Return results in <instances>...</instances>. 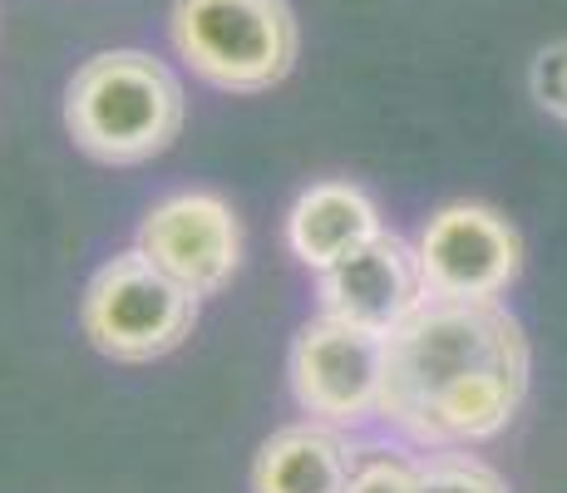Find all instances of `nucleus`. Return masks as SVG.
Returning <instances> with one entry per match:
<instances>
[{
    "instance_id": "obj_1",
    "label": "nucleus",
    "mask_w": 567,
    "mask_h": 493,
    "mask_svg": "<svg viewBox=\"0 0 567 493\" xmlns=\"http://www.w3.org/2000/svg\"><path fill=\"white\" fill-rule=\"evenodd\" d=\"M528 394V336L498 301L424 296L385 336L380 420L405 440L454 449L494 440Z\"/></svg>"
},
{
    "instance_id": "obj_2",
    "label": "nucleus",
    "mask_w": 567,
    "mask_h": 493,
    "mask_svg": "<svg viewBox=\"0 0 567 493\" xmlns=\"http://www.w3.org/2000/svg\"><path fill=\"white\" fill-rule=\"evenodd\" d=\"M183 84L148 50H104L74 70L64 129L74 148L109 168H134L173 148L183 129Z\"/></svg>"
},
{
    "instance_id": "obj_3",
    "label": "nucleus",
    "mask_w": 567,
    "mask_h": 493,
    "mask_svg": "<svg viewBox=\"0 0 567 493\" xmlns=\"http://www.w3.org/2000/svg\"><path fill=\"white\" fill-rule=\"evenodd\" d=\"M168 40L178 60L223 94L277 90L301 50L287 0H173Z\"/></svg>"
},
{
    "instance_id": "obj_4",
    "label": "nucleus",
    "mask_w": 567,
    "mask_h": 493,
    "mask_svg": "<svg viewBox=\"0 0 567 493\" xmlns=\"http://www.w3.org/2000/svg\"><path fill=\"white\" fill-rule=\"evenodd\" d=\"M193 321H198V296L173 281L144 247L109 257L90 277L80 306L90 346L124 366H144L178 350L193 336Z\"/></svg>"
},
{
    "instance_id": "obj_5",
    "label": "nucleus",
    "mask_w": 567,
    "mask_h": 493,
    "mask_svg": "<svg viewBox=\"0 0 567 493\" xmlns=\"http://www.w3.org/2000/svg\"><path fill=\"white\" fill-rule=\"evenodd\" d=\"M291 394L321 424H361L380 414V386H385V336L365 326L316 316L291 341Z\"/></svg>"
},
{
    "instance_id": "obj_6",
    "label": "nucleus",
    "mask_w": 567,
    "mask_h": 493,
    "mask_svg": "<svg viewBox=\"0 0 567 493\" xmlns=\"http://www.w3.org/2000/svg\"><path fill=\"white\" fill-rule=\"evenodd\" d=\"M420 271L430 296L454 301H498L523 271V237L504 213L484 203H450L424 223Z\"/></svg>"
},
{
    "instance_id": "obj_7",
    "label": "nucleus",
    "mask_w": 567,
    "mask_h": 493,
    "mask_svg": "<svg viewBox=\"0 0 567 493\" xmlns=\"http://www.w3.org/2000/svg\"><path fill=\"white\" fill-rule=\"evenodd\" d=\"M138 247L193 296H217L243 267V223L217 193H173L144 217Z\"/></svg>"
},
{
    "instance_id": "obj_8",
    "label": "nucleus",
    "mask_w": 567,
    "mask_h": 493,
    "mask_svg": "<svg viewBox=\"0 0 567 493\" xmlns=\"http://www.w3.org/2000/svg\"><path fill=\"white\" fill-rule=\"evenodd\" d=\"M316 296H321V311L336 316V321H351L375 336H390L430 291H424L420 251H414L405 237L380 227L370 243L346 251L341 261H331V267L321 271Z\"/></svg>"
},
{
    "instance_id": "obj_9",
    "label": "nucleus",
    "mask_w": 567,
    "mask_h": 493,
    "mask_svg": "<svg viewBox=\"0 0 567 493\" xmlns=\"http://www.w3.org/2000/svg\"><path fill=\"white\" fill-rule=\"evenodd\" d=\"M355 474V449L336 424L307 420L277 430L252 459V493H346Z\"/></svg>"
},
{
    "instance_id": "obj_10",
    "label": "nucleus",
    "mask_w": 567,
    "mask_h": 493,
    "mask_svg": "<svg viewBox=\"0 0 567 493\" xmlns=\"http://www.w3.org/2000/svg\"><path fill=\"white\" fill-rule=\"evenodd\" d=\"M380 233V207L355 183H311L287 213V247L311 271H326L346 251Z\"/></svg>"
},
{
    "instance_id": "obj_11",
    "label": "nucleus",
    "mask_w": 567,
    "mask_h": 493,
    "mask_svg": "<svg viewBox=\"0 0 567 493\" xmlns=\"http://www.w3.org/2000/svg\"><path fill=\"white\" fill-rule=\"evenodd\" d=\"M420 493H508V484L474 454H434L420 464Z\"/></svg>"
},
{
    "instance_id": "obj_12",
    "label": "nucleus",
    "mask_w": 567,
    "mask_h": 493,
    "mask_svg": "<svg viewBox=\"0 0 567 493\" xmlns=\"http://www.w3.org/2000/svg\"><path fill=\"white\" fill-rule=\"evenodd\" d=\"M533 99H538L543 114L563 119L567 124V40H558V45H543L538 54H533Z\"/></svg>"
},
{
    "instance_id": "obj_13",
    "label": "nucleus",
    "mask_w": 567,
    "mask_h": 493,
    "mask_svg": "<svg viewBox=\"0 0 567 493\" xmlns=\"http://www.w3.org/2000/svg\"><path fill=\"white\" fill-rule=\"evenodd\" d=\"M346 493H420V469L405 464V459L390 454H370L355 459V474Z\"/></svg>"
}]
</instances>
